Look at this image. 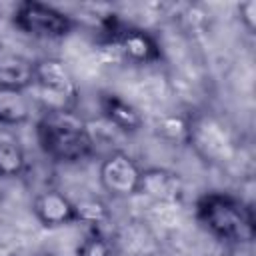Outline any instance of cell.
Segmentation results:
<instances>
[{
	"label": "cell",
	"instance_id": "cell-1",
	"mask_svg": "<svg viewBox=\"0 0 256 256\" xmlns=\"http://www.w3.org/2000/svg\"><path fill=\"white\" fill-rule=\"evenodd\" d=\"M36 136L42 152L56 162H80L94 150L88 122L76 110H46L36 124Z\"/></svg>",
	"mask_w": 256,
	"mask_h": 256
},
{
	"label": "cell",
	"instance_id": "cell-2",
	"mask_svg": "<svg viewBox=\"0 0 256 256\" xmlns=\"http://www.w3.org/2000/svg\"><path fill=\"white\" fill-rule=\"evenodd\" d=\"M196 218L214 238L228 244L248 246L256 236V220L250 204L232 194L208 192L200 196Z\"/></svg>",
	"mask_w": 256,
	"mask_h": 256
},
{
	"label": "cell",
	"instance_id": "cell-3",
	"mask_svg": "<svg viewBox=\"0 0 256 256\" xmlns=\"http://www.w3.org/2000/svg\"><path fill=\"white\" fill-rule=\"evenodd\" d=\"M36 98L46 110H74L78 86L70 68L60 58H42L34 62Z\"/></svg>",
	"mask_w": 256,
	"mask_h": 256
},
{
	"label": "cell",
	"instance_id": "cell-4",
	"mask_svg": "<svg viewBox=\"0 0 256 256\" xmlns=\"http://www.w3.org/2000/svg\"><path fill=\"white\" fill-rule=\"evenodd\" d=\"M12 22L20 32L44 40H58L74 30L72 16L36 0L20 2L12 14Z\"/></svg>",
	"mask_w": 256,
	"mask_h": 256
},
{
	"label": "cell",
	"instance_id": "cell-5",
	"mask_svg": "<svg viewBox=\"0 0 256 256\" xmlns=\"http://www.w3.org/2000/svg\"><path fill=\"white\" fill-rule=\"evenodd\" d=\"M140 174H142V168L126 152L108 154L102 160L100 170H98L102 188L114 198H128V196L138 194Z\"/></svg>",
	"mask_w": 256,
	"mask_h": 256
},
{
	"label": "cell",
	"instance_id": "cell-6",
	"mask_svg": "<svg viewBox=\"0 0 256 256\" xmlns=\"http://www.w3.org/2000/svg\"><path fill=\"white\" fill-rule=\"evenodd\" d=\"M112 46L116 52L134 64H154L160 60L158 42L142 28H122L112 34Z\"/></svg>",
	"mask_w": 256,
	"mask_h": 256
},
{
	"label": "cell",
	"instance_id": "cell-7",
	"mask_svg": "<svg viewBox=\"0 0 256 256\" xmlns=\"http://www.w3.org/2000/svg\"><path fill=\"white\" fill-rule=\"evenodd\" d=\"M32 212L38 218V222L46 228H60L76 222L74 202L62 192L52 188L36 194L32 202Z\"/></svg>",
	"mask_w": 256,
	"mask_h": 256
},
{
	"label": "cell",
	"instance_id": "cell-8",
	"mask_svg": "<svg viewBox=\"0 0 256 256\" xmlns=\"http://www.w3.org/2000/svg\"><path fill=\"white\" fill-rule=\"evenodd\" d=\"M184 190L180 174L168 170V168H144L140 174L138 194L156 200V202H176L180 200Z\"/></svg>",
	"mask_w": 256,
	"mask_h": 256
},
{
	"label": "cell",
	"instance_id": "cell-9",
	"mask_svg": "<svg viewBox=\"0 0 256 256\" xmlns=\"http://www.w3.org/2000/svg\"><path fill=\"white\" fill-rule=\"evenodd\" d=\"M100 112L102 118L114 126L118 132H138L144 124L142 112L130 104L128 100L116 96V94H102L100 96Z\"/></svg>",
	"mask_w": 256,
	"mask_h": 256
},
{
	"label": "cell",
	"instance_id": "cell-10",
	"mask_svg": "<svg viewBox=\"0 0 256 256\" xmlns=\"http://www.w3.org/2000/svg\"><path fill=\"white\" fill-rule=\"evenodd\" d=\"M34 84V62L22 54L0 48V86L26 90Z\"/></svg>",
	"mask_w": 256,
	"mask_h": 256
},
{
	"label": "cell",
	"instance_id": "cell-11",
	"mask_svg": "<svg viewBox=\"0 0 256 256\" xmlns=\"http://www.w3.org/2000/svg\"><path fill=\"white\" fill-rule=\"evenodd\" d=\"M32 116V102L24 90L0 86V124L20 126Z\"/></svg>",
	"mask_w": 256,
	"mask_h": 256
},
{
	"label": "cell",
	"instance_id": "cell-12",
	"mask_svg": "<svg viewBox=\"0 0 256 256\" xmlns=\"http://www.w3.org/2000/svg\"><path fill=\"white\" fill-rule=\"evenodd\" d=\"M74 212L76 222L86 224L90 230H100V226L110 220V208L100 198H82L74 202Z\"/></svg>",
	"mask_w": 256,
	"mask_h": 256
},
{
	"label": "cell",
	"instance_id": "cell-13",
	"mask_svg": "<svg viewBox=\"0 0 256 256\" xmlns=\"http://www.w3.org/2000/svg\"><path fill=\"white\" fill-rule=\"evenodd\" d=\"M26 166L24 150L10 140L0 142V178H14L22 174Z\"/></svg>",
	"mask_w": 256,
	"mask_h": 256
},
{
	"label": "cell",
	"instance_id": "cell-14",
	"mask_svg": "<svg viewBox=\"0 0 256 256\" xmlns=\"http://www.w3.org/2000/svg\"><path fill=\"white\" fill-rule=\"evenodd\" d=\"M192 120L184 116H166L158 122V134L168 142H190Z\"/></svg>",
	"mask_w": 256,
	"mask_h": 256
},
{
	"label": "cell",
	"instance_id": "cell-15",
	"mask_svg": "<svg viewBox=\"0 0 256 256\" xmlns=\"http://www.w3.org/2000/svg\"><path fill=\"white\" fill-rule=\"evenodd\" d=\"M76 256H112V244L100 230H90L78 244Z\"/></svg>",
	"mask_w": 256,
	"mask_h": 256
},
{
	"label": "cell",
	"instance_id": "cell-16",
	"mask_svg": "<svg viewBox=\"0 0 256 256\" xmlns=\"http://www.w3.org/2000/svg\"><path fill=\"white\" fill-rule=\"evenodd\" d=\"M238 14H240V22L244 24V28L254 34L256 30V0H244L238 4Z\"/></svg>",
	"mask_w": 256,
	"mask_h": 256
},
{
	"label": "cell",
	"instance_id": "cell-17",
	"mask_svg": "<svg viewBox=\"0 0 256 256\" xmlns=\"http://www.w3.org/2000/svg\"><path fill=\"white\" fill-rule=\"evenodd\" d=\"M30 256H54L52 252H46V250H36V252H32Z\"/></svg>",
	"mask_w": 256,
	"mask_h": 256
},
{
	"label": "cell",
	"instance_id": "cell-18",
	"mask_svg": "<svg viewBox=\"0 0 256 256\" xmlns=\"http://www.w3.org/2000/svg\"><path fill=\"white\" fill-rule=\"evenodd\" d=\"M210 256H230V254L224 252V250H220V252H214V254H210Z\"/></svg>",
	"mask_w": 256,
	"mask_h": 256
},
{
	"label": "cell",
	"instance_id": "cell-19",
	"mask_svg": "<svg viewBox=\"0 0 256 256\" xmlns=\"http://www.w3.org/2000/svg\"><path fill=\"white\" fill-rule=\"evenodd\" d=\"M0 208H2V196H0Z\"/></svg>",
	"mask_w": 256,
	"mask_h": 256
},
{
	"label": "cell",
	"instance_id": "cell-20",
	"mask_svg": "<svg viewBox=\"0 0 256 256\" xmlns=\"http://www.w3.org/2000/svg\"><path fill=\"white\" fill-rule=\"evenodd\" d=\"M0 48H2V44H0Z\"/></svg>",
	"mask_w": 256,
	"mask_h": 256
},
{
	"label": "cell",
	"instance_id": "cell-21",
	"mask_svg": "<svg viewBox=\"0 0 256 256\" xmlns=\"http://www.w3.org/2000/svg\"><path fill=\"white\" fill-rule=\"evenodd\" d=\"M14 256H16V254H14Z\"/></svg>",
	"mask_w": 256,
	"mask_h": 256
}]
</instances>
